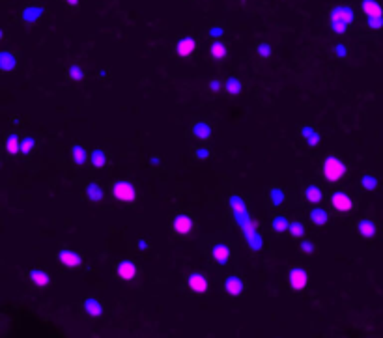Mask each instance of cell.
I'll return each instance as SVG.
<instances>
[{
  "mask_svg": "<svg viewBox=\"0 0 383 338\" xmlns=\"http://www.w3.org/2000/svg\"><path fill=\"white\" fill-rule=\"evenodd\" d=\"M308 220L314 224V226H325L329 222V213L324 208H312L308 211Z\"/></svg>",
  "mask_w": 383,
  "mask_h": 338,
  "instance_id": "cell-19",
  "label": "cell"
},
{
  "mask_svg": "<svg viewBox=\"0 0 383 338\" xmlns=\"http://www.w3.org/2000/svg\"><path fill=\"white\" fill-rule=\"evenodd\" d=\"M68 79L69 81H73V83H81L83 79H85V71L81 66H77V64H71L68 68Z\"/></svg>",
  "mask_w": 383,
  "mask_h": 338,
  "instance_id": "cell-32",
  "label": "cell"
},
{
  "mask_svg": "<svg viewBox=\"0 0 383 338\" xmlns=\"http://www.w3.org/2000/svg\"><path fill=\"white\" fill-rule=\"evenodd\" d=\"M361 9H363L365 17L383 15V6L380 4V0H363L361 2Z\"/></svg>",
  "mask_w": 383,
  "mask_h": 338,
  "instance_id": "cell-18",
  "label": "cell"
},
{
  "mask_svg": "<svg viewBox=\"0 0 383 338\" xmlns=\"http://www.w3.org/2000/svg\"><path fill=\"white\" fill-rule=\"evenodd\" d=\"M267 200H269L273 208H282L284 202H286V193L279 187H271L269 193H267Z\"/></svg>",
  "mask_w": 383,
  "mask_h": 338,
  "instance_id": "cell-26",
  "label": "cell"
},
{
  "mask_svg": "<svg viewBox=\"0 0 383 338\" xmlns=\"http://www.w3.org/2000/svg\"><path fill=\"white\" fill-rule=\"evenodd\" d=\"M232 258V251H230V245L226 243H215L212 247V260L217 265H226Z\"/></svg>",
  "mask_w": 383,
  "mask_h": 338,
  "instance_id": "cell-12",
  "label": "cell"
},
{
  "mask_svg": "<svg viewBox=\"0 0 383 338\" xmlns=\"http://www.w3.org/2000/svg\"><path fill=\"white\" fill-rule=\"evenodd\" d=\"M187 288L193 292V294H198V296H202L208 292V288H210V282H208V277H206L204 273H191L187 275Z\"/></svg>",
  "mask_w": 383,
  "mask_h": 338,
  "instance_id": "cell-11",
  "label": "cell"
},
{
  "mask_svg": "<svg viewBox=\"0 0 383 338\" xmlns=\"http://www.w3.org/2000/svg\"><path fill=\"white\" fill-rule=\"evenodd\" d=\"M83 310H85V314L88 316V318H92V320H97V318H101V314H103V304L95 299V297H88V299H85L83 301Z\"/></svg>",
  "mask_w": 383,
  "mask_h": 338,
  "instance_id": "cell-13",
  "label": "cell"
},
{
  "mask_svg": "<svg viewBox=\"0 0 383 338\" xmlns=\"http://www.w3.org/2000/svg\"><path fill=\"white\" fill-rule=\"evenodd\" d=\"M195 228V220L187 213H178L172 217V232L179 237H187Z\"/></svg>",
  "mask_w": 383,
  "mask_h": 338,
  "instance_id": "cell-6",
  "label": "cell"
},
{
  "mask_svg": "<svg viewBox=\"0 0 383 338\" xmlns=\"http://www.w3.org/2000/svg\"><path fill=\"white\" fill-rule=\"evenodd\" d=\"M222 88H224V92L228 93V95L236 97V95H239V93H241V90H243V83L239 81L238 77H228V79L224 81Z\"/></svg>",
  "mask_w": 383,
  "mask_h": 338,
  "instance_id": "cell-25",
  "label": "cell"
},
{
  "mask_svg": "<svg viewBox=\"0 0 383 338\" xmlns=\"http://www.w3.org/2000/svg\"><path fill=\"white\" fill-rule=\"evenodd\" d=\"M335 54H337L339 58H346V56H348V49H346L342 43H339V45L335 47Z\"/></svg>",
  "mask_w": 383,
  "mask_h": 338,
  "instance_id": "cell-38",
  "label": "cell"
},
{
  "mask_svg": "<svg viewBox=\"0 0 383 338\" xmlns=\"http://www.w3.org/2000/svg\"><path fill=\"white\" fill-rule=\"evenodd\" d=\"M288 234L294 237V239H303V237H305V224H303L301 220H292V222H290Z\"/></svg>",
  "mask_w": 383,
  "mask_h": 338,
  "instance_id": "cell-31",
  "label": "cell"
},
{
  "mask_svg": "<svg viewBox=\"0 0 383 338\" xmlns=\"http://www.w3.org/2000/svg\"><path fill=\"white\" fill-rule=\"evenodd\" d=\"M331 206L335 211L348 213V211H351V208H353V198H351L348 193H344V191H335L331 195Z\"/></svg>",
  "mask_w": 383,
  "mask_h": 338,
  "instance_id": "cell-9",
  "label": "cell"
},
{
  "mask_svg": "<svg viewBox=\"0 0 383 338\" xmlns=\"http://www.w3.org/2000/svg\"><path fill=\"white\" fill-rule=\"evenodd\" d=\"M288 282L294 292H303L306 282H308V273H306L305 267H299V265L292 267L288 273Z\"/></svg>",
  "mask_w": 383,
  "mask_h": 338,
  "instance_id": "cell-7",
  "label": "cell"
},
{
  "mask_svg": "<svg viewBox=\"0 0 383 338\" xmlns=\"http://www.w3.org/2000/svg\"><path fill=\"white\" fill-rule=\"evenodd\" d=\"M152 165L157 167V165H159V157H152Z\"/></svg>",
  "mask_w": 383,
  "mask_h": 338,
  "instance_id": "cell-43",
  "label": "cell"
},
{
  "mask_svg": "<svg viewBox=\"0 0 383 338\" xmlns=\"http://www.w3.org/2000/svg\"><path fill=\"white\" fill-rule=\"evenodd\" d=\"M210 54H212V58L217 60V62L226 60V56H228V47H226V43L221 42V40H215V42L210 45Z\"/></svg>",
  "mask_w": 383,
  "mask_h": 338,
  "instance_id": "cell-21",
  "label": "cell"
},
{
  "mask_svg": "<svg viewBox=\"0 0 383 338\" xmlns=\"http://www.w3.org/2000/svg\"><path fill=\"white\" fill-rule=\"evenodd\" d=\"M90 165L94 169H103V167L109 165V155L103 152V150H99V148H95L94 152L90 153Z\"/></svg>",
  "mask_w": 383,
  "mask_h": 338,
  "instance_id": "cell-27",
  "label": "cell"
},
{
  "mask_svg": "<svg viewBox=\"0 0 383 338\" xmlns=\"http://www.w3.org/2000/svg\"><path fill=\"white\" fill-rule=\"evenodd\" d=\"M299 135L303 136V140L306 142L308 148H316L320 144V140H322V136H320V133H318V129L314 126H303L299 129Z\"/></svg>",
  "mask_w": 383,
  "mask_h": 338,
  "instance_id": "cell-15",
  "label": "cell"
},
{
  "mask_svg": "<svg viewBox=\"0 0 383 338\" xmlns=\"http://www.w3.org/2000/svg\"><path fill=\"white\" fill-rule=\"evenodd\" d=\"M210 155H212V153L208 152V150H198V152H196V157H198V159H206V157H210Z\"/></svg>",
  "mask_w": 383,
  "mask_h": 338,
  "instance_id": "cell-40",
  "label": "cell"
},
{
  "mask_svg": "<svg viewBox=\"0 0 383 338\" xmlns=\"http://www.w3.org/2000/svg\"><path fill=\"white\" fill-rule=\"evenodd\" d=\"M36 148V138L34 136H25L23 142H21V153L23 155H30Z\"/></svg>",
  "mask_w": 383,
  "mask_h": 338,
  "instance_id": "cell-34",
  "label": "cell"
},
{
  "mask_svg": "<svg viewBox=\"0 0 383 338\" xmlns=\"http://www.w3.org/2000/svg\"><path fill=\"white\" fill-rule=\"evenodd\" d=\"M56 260L62 267H66V269H79L81 265H83V256L75 251H71L68 247H62L56 254Z\"/></svg>",
  "mask_w": 383,
  "mask_h": 338,
  "instance_id": "cell-5",
  "label": "cell"
},
{
  "mask_svg": "<svg viewBox=\"0 0 383 338\" xmlns=\"http://www.w3.org/2000/svg\"><path fill=\"white\" fill-rule=\"evenodd\" d=\"M357 230L365 239H374L378 236V226H376L374 220L368 219V217H363V219L357 220Z\"/></svg>",
  "mask_w": 383,
  "mask_h": 338,
  "instance_id": "cell-14",
  "label": "cell"
},
{
  "mask_svg": "<svg viewBox=\"0 0 383 338\" xmlns=\"http://www.w3.org/2000/svg\"><path fill=\"white\" fill-rule=\"evenodd\" d=\"M222 288L230 297H241L245 292V280L239 275H228L222 282Z\"/></svg>",
  "mask_w": 383,
  "mask_h": 338,
  "instance_id": "cell-10",
  "label": "cell"
},
{
  "mask_svg": "<svg viewBox=\"0 0 383 338\" xmlns=\"http://www.w3.org/2000/svg\"><path fill=\"white\" fill-rule=\"evenodd\" d=\"M299 251L303 254H312L316 251V245L314 243H310V241H306L305 237L301 239V243H299Z\"/></svg>",
  "mask_w": 383,
  "mask_h": 338,
  "instance_id": "cell-36",
  "label": "cell"
},
{
  "mask_svg": "<svg viewBox=\"0 0 383 338\" xmlns=\"http://www.w3.org/2000/svg\"><path fill=\"white\" fill-rule=\"evenodd\" d=\"M69 159L75 163L77 167H81V165H85L86 161H88V153H86V150L83 148V146H73L71 148V152H69Z\"/></svg>",
  "mask_w": 383,
  "mask_h": 338,
  "instance_id": "cell-30",
  "label": "cell"
},
{
  "mask_svg": "<svg viewBox=\"0 0 383 338\" xmlns=\"http://www.w3.org/2000/svg\"><path fill=\"white\" fill-rule=\"evenodd\" d=\"M271 228L273 232L277 234H284V232H290V220L286 215H275L271 219Z\"/></svg>",
  "mask_w": 383,
  "mask_h": 338,
  "instance_id": "cell-29",
  "label": "cell"
},
{
  "mask_svg": "<svg viewBox=\"0 0 383 338\" xmlns=\"http://www.w3.org/2000/svg\"><path fill=\"white\" fill-rule=\"evenodd\" d=\"M85 195L86 198L90 200V202H101L103 200V195H105V191H103V187L99 185V183H88V185L85 187Z\"/></svg>",
  "mask_w": 383,
  "mask_h": 338,
  "instance_id": "cell-23",
  "label": "cell"
},
{
  "mask_svg": "<svg viewBox=\"0 0 383 338\" xmlns=\"http://www.w3.org/2000/svg\"><path fill=\"white\" fill-rule=\"evenodd\" d=\"M114 275L124 282H131V280H135L138 277V263L135 260H131V258L118 260L116 265H114Z\"/></svg>",
  "mask_w": 383,
  "mask_h": 338,
  "instance_id": "cell-4",
  "label": "cell"
},
{
  "mask_svg": "<svg viewBox=\"0 0 383 338\" xmlns=\"http://www.w3.org/2000/svg\"><path fill=\"white\" fill-rule=\"evenodd\" d=\"M198 49V42L193 36H183L176 42V54L179 58H191Z\"/></svg>",
  "mask_w": 383,
  "mask_h": 338,
  "instance_id": "cell-8",
  "label": "cell"
},
{
  "mask_svg": "<svg viewBox=\"0 0 383 338\" xmlns=\"http://www.w3.org/2000/svg\"><path fill=\"white\" fill-rule=\"evenodd\" d=\"M191 133H193L198 140H208V138L212 136L213 129H212V126L206 124V122H196V124H193V127H191Z\"/></svg>",
  "mask_w": 383,
  "mask_h": 338,
  "instance_id": "cell-22",
  "label": "cell"
},
{
  "mask_svg": "<svg viewBox=\"0 0 383 338\" xmlns=\"http://www.w3.org/2000/svg\"><path fill=\"white\" fill-rule=\"evenodd\" d=\"M361 185H363V189L365 191H376L378 189V185H380V181H378V178H376L374 174H365L363 176V179H361Z\"/></svg>",
  "mask_w": 383,
  "mask_h": 338,
  "instance_id": "cell-33",
  "label": "cell"
},
{
  "mask_svg": "<svg viewBox=\"0 0 383 338\" xmlns=\"http://www.w3.org/2000/svg\"><path fill=\"white\" fill-rule=\"evenodd\" d=\"M346 174H348V167H346V163H344L340 157H337V155H327L324 159V165H322V176H324L325 181L337 183V181H340Z\"/></svg>",
  "mask_w": 383,
  "mask_h": 338,
  "instance_id": "cell-2",
  "label": "cell"
},
{
  "mask_svg": "<svg viewBox=\"0 0 383 338\" xmlns=\"http://www.w3.org/2000/svg\"><path fill=\"white\" fill-rule=\"evenodd\" d=\"M28 279L36 288H47L51 284V277L49 273H45L43 269H32L28 273Z\"/></svg>",
  "mask_w": 383,
  "mask_h": 338,
  "instance_id": "cell-17",
  "label": "cell"
},
{
  "mask_svg": "<svg viewBox=\"0 0 383 338\" xmlns=\"http://www.w3.org/2000/svg\"><path fill=\"white\" fill-rule=\"evenodd\" d=\"M256 51H258V54H260L262 58H269V56H271V47H269L267 43H260V45L256 47Z\"/></svg>",
  "mask_w": 383,
  "mask_h": 338,
  "instance_id": "cell-37",
  "label": "cell"
},
{
  "mask_svg": "<svg viewBox=\"0 0 383 338\" xmlns=\"http://www.w3.org/2000/svg\"><path fill=\"white\" fill-rule=\"evenodd\" d=\"M366 26H368L370 30H380V28H383V15L366 17Z\"/></svg>",
  "mask_w": 383,
  "mask_h": 338,
  "instance_id": "cell-35",
  "label": "cell"
},
{
  "mask_svg": "<svg viewBox=\"0 0 383 338\" xmlns=\"http://www.w3.org/2000/svg\"><path fill=\"white\" fill-rule=\"evenodd\" d=\"M210 88H212V92H219L221 90V83L217 79H213L212 83H210Z\"/></svg>",
  "mask_w": 383,
  "mask_h": 338,
  "instance_id": "cell-39",
  "label": "cell"
},
{
  "mask_svg": "<svg viewBox=\"0 0 383 338\" xmlns=\"http://www.w3.org/2000/svg\"><path fill=\"white\" fill-rule=\"evenodd\" d=\"M353 19H355V11L348 4H339L329 11V26L337 36L346 34Z\"/></svg>",
  "mask_w": 383,
  "mask_h": 338,
  "instance_id": "cell-1",
  "label": "cell"
},
{
  "mask_svg": "<svg viewBox=\"0 0 383 338\" xmlns=\"http://www.w3.org/2000/svg\"><path fill=\"white\" fill-rule=\"evenodd\" d=\"M221 34H222V28H212V30H210V36H212V38H219Z\"/></svg>",
  "mask_w": 383,
  "mask_h": 338,
  "instance_id": "cell-41",
  "label": "cell"
},
{
  "mask_svg": "<svg viewBox=\"0 0 383 338\" xmlns=\"http://www.w3.org/2000/svg\"><path fill=\"white\" fill-rule=\"evenodd\" d=\"M64 2H66V4H68L69 8H77V6H79V2H81V0H64Z\"/></svg>",
  "mask_w": 383,
  "mask_h": 338,
  "instance_id": "cell-42",
  "label": "cell"
},
{
  "mask_svg": "<svg viewBox=\"0 0 383 338\" xmlns=\"http://www.w3.org/2000/svg\"><path fill=\"white\" fill-rule=\"evenodd\" d=\"M21 142H23V138L17 133H11L6 138V153L8 155H17V153H21Z\"/></svg>",
  "mask_w": 383,
  "mask_h": 338,
  "instance_id": "cell-28",
  "label": "cell"
},
{
  "mask_svg": "<svg viewBox=\"0 0 383 338\" xmlns=\"http://www.w3.org/2000/svg\"><path fill=\"white\" fill-rule=\"evenodd\" d=\"M45 13V9L42 8V6H26L25 11H23V23H36V21H40L42 19V15Z\"/></svg>",
  "mask_w": 383,
  "mask_h": 338,
  "instance_id": "cell-24",
  "label": "cell"
},
{
  "mask_svg": "<svg viewBox=\"0 0 383 338\" xmlns=\"http://www.w3.org/2000/svg\"><path fill=\"white\" fill-rule=\"evenodd\" d=\"M111 193H112V196H114V200H118V202L131 204L136 200V189L131 181H128V179H118V181H114L111 187Z\"/></svg>",
  "mask_w": 383,
  "mask_h": 338,
  "instance_id": "cell-3",
  "label": "cell"
},
{
  "mask_svg": "<svg viewBox=\"0 0 383 338\" xmlns=\"http://www.w3.org/2000/svg\"><path fill=\"white\" fill-rule=\"evenodd\" d=\"M305 200L308 204H312V206H318V204L324 200V191H322V187L314 185V183L306 185L305 187Z\"/></svg>",
  "mask_w": 383,
  "mask_h": 338,
  "instance_id": "cell-16",
  "label": "cell"
},
{
  "mask_svg": "<svg viewBox=\"0 0 383 338\" xmlns=\"http://www.w3.org/2000/svg\"><path fill=\"white\" fill-rule=\"evenodd\" d=\"M0 68L4 73H11L13 69L17 68V54L9 51H2L0 52Z\"/></svg>",
  "mask_w": 383,
  "mask_h": 338,
  "instance_id": "cell-20",
  "label": "cell"
}]
</instances>
